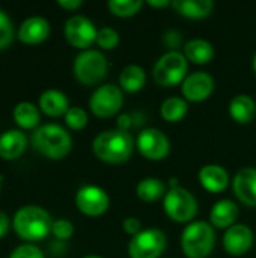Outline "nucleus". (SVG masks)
I'll use <instances>...</instances> for the list:
<instances>
[{"label":"nucleus","mask_w":256,"mask_h":258,"mask_svg":"<svg viewBox=\"0 0 256 258\" xmlns=\"http://www.w3.org/2000/svg\"><path fill=\"white\" fill-rule=\"evenodd\" d=\"M134 150V141L128 132L106 130L100 133L92 142V151L101 162L119 165L127 162Z\"/></svg>","instance_id":"nucleus-1"},{"label":"nucleus","mask_w":256,"mask_h":258,"mask_svg":"<svg viewBox=\"0 0 256 258\" xmlns=\"http://www.w3.org/2000/svg\"><path fill=\"white\" fill-rule=\"evenodd\" d=\"M14 231L27 242H38L51 233L53 221L47 210L38 206H24L18 209L12 219Z\"/></svg>","instance_id":"nucleus-2"},{"label":"nucleus","mask_w":256,"mask_h":258,"mask_svg":"<svg viewBox=\"0 0 256 258\" xmlns=\"http://www.w3.org/2000/svg\"><path fill=\"white\" fill-rule=\"evenodd\" d=\"M33 148L47 159L60 160L68 156L72 147L71 135L59 124H44L32 133Z\"/></svg>","instance_id":"nucleus-3"},{"label":"nucleus","mask_w":256,"mask_h":258,"mask_svg":"<svg viewBox=\"0 0 256 258\" xmlns=\"http://www.w3.org/2000/svg\"><path fill=\"white\" fill-rule=\"evenodd\" d=\"M216 245V231L211 224L195 221L181 234V248L187 258H207Z\"/></svg>","instance_id":"nucleus-4"},{"label":"nucleus","mask_w":256,"mask_h":258,"mask_svg":"<svg viewBox=\"0 0 256 258\" xmlns=\"http://www.w3.org/2000/svg\"><path fill=\"white\" fill-rule=\"evenodd\" d=\"M187 59L184 53L170 50L164 53L152 68V77L157 85L163 88H170L180 85L187 77Z\"/></svg>","instance_id":"nucleus-5"},{"label":"nucleus","mask_w":256,"mask_h":258,"mask_svg":"<svg viewBox=\"0 0 256 258\" xmlns=\"http://www.w3.org/2000/svg\"><path fill=\"white\" fill-rule=\"evenodd\" d=\"M109 70L106 56L98 50H83L74 59L72 71L75 79L86 86L101 82Z\"/></svg>","instance_id":"nucleus-6"},{"label":"nucleus","mask_w":256,"mask_h":258,"mask_svg":"<svg viewBox=\"0 0 256 258\" xmlns=\"http://www.w3.org/2000/svg\"><path fill=\"white\" fill-rule=\"evenodd\" d=\"M163 207L166 215L178 222V224H186L192 222L198 213V201L193 197V194L184 187H175L169 189L164 195Z\"/></svg>","instance_id":"nucleus-7"},{"label":"nucleus","mask_w":256,"mask_h":258,"mask_svg":"<svg viewBox=\"0 0 256 258\" xmlns=\"http://www.w3.org/2000/svg\"><path fill=\"white\" fill-rule=\"evenodd\" d=\"M166 236L158 228H146L136 234L128 245L130 258H160L166 249Z\"/></svg>","instance_id":"nucleus-8"},{"label":"nucleus","mask_w":256,"mask_h":258,"mask_svg":"<svg viewBox=\"0 0 256 258\" xmlns=\"http://www.w3.org/2000/svg\"><path fill=\"white\" fill-rule=\"evenodd\" d=\"M124 106L122 89L118 85H101L89 98V109L98 118H110Z\"/></svg>","instance_id":"nucleus-9"},{"label":"nucleus","mask_w":256,"mask_h":258,"mask_svg":"<svg viewBox=\"0 0 256 258\" xmlns=\"http://www.w3.org/2000/svg\"><path fill=\"white\" fill-rule=\"evenodd\" d=\"M136 147L145 159L152 162L163 160L170 153V142L167 136L158 128L142 130L136 139Z\"/></svg>","instance_id":"nucleus-10"},{"label":"nucleus","mask_w":256,"mask_h":258,"mask_svg":"<svg viewBox=\"0 0 256 258\" xmlns=\"http://www.w3.org/2000/svg\"><path fill=\"white\" fill-rule=\"evenodd\" d=\"M63 33L66 41L75 47L88 50L95 41H97V27L95 24L84 15H72L66 20Z\"/></svg>","instance_id":"nucleus-11"},{"label":"nucleus","mask_w":256,"mask_h":258,"mask_svg":"<svg viewBox=\"0 0 256 258\" xmlns=\"http://www.w3.org/2000/svg\"><path fill=\"white\" fill-rule=\"evenodd\" d=\"M75 206L83 215L89 218H98L107 212L110 206V198L104 189L94 184H88L77 190Z\"/></svg>","instance_id":"nucleus-12"},{"label":"nucleus","mask_w":256,"mask_h":258,"mask_svg":"<svg viewBox=\"0 0 256 258\" xmlns=\"http://www.w3.org/2000/svg\"><path fill=\"white\" fill-rule=\"evenodd\" d=\"M181 91L186 101L201 103L211 97L214 91V80L205 71H196L187 76L181 85Z\"/></svg>","instance_id":"nucleus-13"},{"label":"nucleus","mask_w":256,"mask_h":258,"mask_svg":"<svg viewBox=\"0 0 256 258\" xmlns=\"http://www.w3.org/2000/svg\"><path fill=\"white\" fill-rule=\"evenodd\" d=\"M253 242V231L244 224H235L234 227L228 228L223 236V248L229 255L234 257H241L247 254L252 249Z\"/></svg>","instance_id":"nucleus-14"},{"label":"nucleus","mask_w":256,"mask_h":258,"mask_svg":"<svg viewBox=\"0 0 256 258\" xmlns=\"http://www.w3.org/2000/svg\"><path fill=\"white\" fill-rule=\"evenodd\" d=\"M235 197L247 207H256V168L240 169L232 181Z\"/></svg>","instance_id":"nucleus-15"},{"label":"nucleus","mask_w":256,"mask_h":258,"mask_svg":"<svg viewBox=\"0 0 256 258\" xmlns=\"http://www.w3.org/2000/svg\"><path fill=\"white\" fill-rule=\"evenodd\" d=\"M50 23L44 17H29L26 18L18 29V39L24 44H41L50 35Z\"/></svg>","instance_id":"nucleus-16"},{"label":"nucleus","mask_w":256,"mask_h":258,"mask_svg":"<svg viewBox=\"0 0 256 258\" xmlns=\"http://www.w3.org/2000/svg\"><path fill=\"white\" fill-rule=\"evenodd\" d=\"M27 136L21 130H6L0 135V157L3 160L18 159L27 148Z\"/></svg>","instance_id":"nucleus-17"},{"label":"nucleus","mask_w":256,"mask_h":258,"mask_svg":"<svg viewBox=\"0 0 256 258\" xmlns=\"http://www.w3.org/2000/svg\"><path fill=\"white\" fill-rule=\"evenodd\" d=\"M202 187L211 194H220L229 186V174L220 165H205L199 171Z\"/></svg>","instance_id":"nucleus-18"},{"label":"nucleus","mask_w":256,"mask_h":258,"mask_svg":"<svg viewBox=\"0 0 256 258\" xmlns=\"http://www.w3.org/2000/svg\"><path fill=\"white\" fill-rule=\"evenodd\" d=\"M238 215H240V210L234 201L220 200L213 206V209L210 212V221L214 228L228 230L235 225Z\"/></svg>","instance_id":"nucleus-19"},{"label":"nucleus","mask_w":256,"mask_h":258,"mask_svg":"<svg viewBox=\"0 0 256 258\" xmlns=\"http://www.w3.org/2000/svg\"><path fill=\"white\" fill-rule=\"evenodd\" d=\"M69 109L68 97L57 89H47L39 97V110L48 116H65Z\"/></svg>","instance_id":"nucleus-20"},{"label":"nucleus","mask_w":256,"mask_h":258,"mask_svg":"<svg viewBox=\"0 0 256 258\" xmlns=\"http://www.w3.org/2000/svg\"><path fill=\"white\" fill-rule=\"evenodd\" d=\"M229 115L238 124L252 122L256 116V104L253 98L246 94L235 95L229 103Z\"/></svg>","instance_id":"nucleus-21"},{"label":"nucleus","mask_w":256,"mask_h":258,"mask_svg":"<svg viewBox=\"0 0 256 258\" xmlns=\"http://www.w3.org/2000/svg\"><path fill=\"white\" fill-rule=\"evenodd\" d=\"M184 56L187 60L196 63V65H205L210 63L214 57V48L213 45L202 38L190 39L184 44Z\"/></svg>","instance_id":"nucleus-22"},{"label":"nucleus","mask_w":256,"mask_h":258,"mask_svg":"<svg viewBox=\"0 0 256 258\" xmlns=\"http://www.w3.org/2000/svg\"><path fill=\"white\" fill-rule=\"evenodd\" d=\"M172 8L183 17L202 20L213 12L214 3L211 0H174Z\"/></svg>","instance_id":"nucleus-23"},{"label":"nucleus","mask_w":256,"mask_h":258,"mask_svg":"<svg viewBox=\"0 0 256 258\" xmlns=\"http://www.w3.org/2000/svg\"><path fill=\"white\" fill-rule=\"evenodd\" d=\"M12 116L15 124L23 130L38 128L41 121V110L30 101H21L14 107Z\"/></svg>","instance_id":"nucleus-24"},{"label":"nucleus","mask_w":256,"mask_h":258,"mask_svg":"<svg viewBox=\"0 0 256 258\" xmlns=\"http://www.w3.org/2000/svg\"><path fill=\"white\" fill-rule=\"evenodd\" d=\"M146 83V73L139 65H128L119 74V88L125 92H139Z\"/></svg>","instance_id":"nucleus-25"},{"label":"nucleus","mask_w":256,"mask_h":258,"mask_svg":"<svg viewBox=\"0 0 256 258\" xmlns=\"http://www.w3.org/2000/svg\"><path fill=\"white\" fill-rule=\"evenodd\" d=\"M136 194L145 203H155L166 195V186L160 178L146 177L137 183Z\"/></svg>","instance_id":"nucleus-26"},{"label":"nucleus","mask_w":256,"mask_h":258,"mask_svg":"<svg viewBox=\"0 0 256 258\" xmlns=\"http://www.w3.org/2000/svg\"><path fill=\"white\" fill-rule=\"evenodd\" d=\"M189 110V104L181 97H170L163 101L160 107L161 118L167 122H180Z\"/></svg>","instance_id":"nucleus-27"},{"label":"nucleus","mask_w":256,"mask_h":258,"mask_svg":"<svg viewBox=\"0 0 256 258\" xmlns=\"http://www.w3.org/2000/svg\"><path fill=\"white\" fill-rule=\"evenodd\" d=\"M142 6H143L142 0H110L107 3L109 11L119 18H128L139 14Z\"/></svg>","instance_id":"nucleus-28"},{"label":"nucleus","mask_w":256,"mask_h":258,"mask_svg":"<svg viewBox=\"0 0 256 258\" xmlns=\"http://www.w3.org/2000/svg\"><path fill=\"white\" fill-rule=\"evenodd\" d=\"M88 113L84 109L74 106L69 107L68 112L65 113V124L71 128V130H81L88 125Z\"/></svg>","instance_id":"nucleus-29"},{"label":"nucleus","mask_w":256,"mask_h":258,"mask_svg":"<svg viewBox=\"0 0 256 258\" xmlns=\"http://www.w3.org/2000/svg\"><path fill=\"white\" fill-rule=\"evenodd\" d=\"M95 42L103 50H113L119 44V33L112 27H101L97 33Z\"/></svg>","instance_id":"nucleus-30"},{"label":"nucleus","mask_w":256,"mask_h":258,"mask_svg":"<svg viewBox=\"0 0 256 258\" xmlns=\"http://www.w3.org/2000/svg\"><path fill=\"white\" fill-rule=\"evenodd\" d=\"M14 39V24L9 15L0 9V50H5Z\"/></svg>","instance_id":"nucleus-31"},{"label":"nucleus","mask_w":256,"mask_h":258,"mask_svg":"<svg viewBox=\"0 0 256 258\" xmlns=\"http://www.w3.org/2000/svg\"><path fill=\"white\" fill-rule=\"evenodd\" d=\"M51 234H53L59 242L68 240V239H71L72 234H74V225H72L68 219H57V221H53Z\"/></svg>","instance_id":"nucleus-32"},{"label":"nucleus","mask_w":256,"mask_h":258,"mask_svg":"<svg viewBox=\"0 0 256 258\" xmlns=\"http://www.w3.org/2000/svg\"><path fill=\"white\" fill-rule=\"evenodd\" d=\"M9 258H45V257H44V252H42L38 246H35V245H32V243H24V245L17 246V248L11 252Z\"/></svg>","instance_id":"nucleus-33"},{"label":"nucleus","mask_w":256,"mask_h":258,"mask_svg":"<svg viewBox=\"0 0 256 258\" xmlns=\"http://www.w3.org/2000/svg\"><path fill=\"white\" fill-rule=\"evenodd\" d=\"M122 228H124V231L127 233V234H130V236H136V234H139L140 231H142V222L137 219V218H133V216H130V218H127V219H124V222H122Z\"/></svg>","instance_id":"nucleus-34"},{"label":"nucleus","mask_w":256,"mask_h":258,"mask_svg":"<svg viewBox=\"0 0 256 258\" xmlns=\"http://www.w3.org/2000/svg\"><path fill=\"white\" fill-rule=\"evenodd\" d=\"M164 42L170 48H177L181 44V33L177 30H170L164 35Z\"/></svg>","instance_id":"nucleus-35"},{"label":"nucleus","mask_w":256,"mask_h":258,"mask_svg":"<svg viewBox=\"0 0 256 258\" xmlns=\"http://www.w3.org/2000/svg\"><path fill=\"white\" fill-rule=\"evenodd\" d=\"M133 118H131V115H128V113H122V115H119L118 116V128L119 130H122V132H128L130 128H131V125H133Z\"/></svg>","instance_id":"nucleus-36"},{"label":"nucleus","mask_w":256,"mask_h":258,"mask_svg":"<svg viewBox=\"0 0 256 258\" xmlns=\"http://www.w3.org/2000/svg\"><path fill=\"white\" fill-rule=\"evenodd\" d=\"M57 5L66 11H75L77 8L83 5V2L81 0H57Z\"/></svg>","instance_id":"nucleus-37"},{"label":"nucleus","mask_w":256,"mask_h":258,"mask_svg":"<svg viewBox=\"0 0 256 258\" xmlns=\"http://www.w3.org/2000/svg\"><path fill=\"white\" fill-rule=\"evenodd\" d=\"M8 230H9V218L3 212H0V237H3L8 233Z\"/></svg>","instance_id":"nucleus-38"},{"label":"nucleus","mask_w":256,"mask_h":258,"mask_svg":"<svg viewBox=\"0 0 256 258\" xmlns=\"http://www.w3.org/2000/svg\"><path fill=\"white\" fill-rule=\"evenodd\" d=\"M148 5L152 8H167V6H172V2L170 0H148Z\"/></svg>","instance_id":"nucleus-39"},{"label":"nucleus","mask_w":256,"mask_h":258,"mask_svg":"<svg viewBox=\"0 0 256 258\" xmlns=\"http://www.w3.org/2000/svg\"><path fill=\"white\" fill-rule=\"evenodd\" d=\"M169 187H170V189H175V187H180V186H178V178H175V177H172V178L169 180Z\"/></svg>","instance_id":"nucleus-40"},{"label":"nucleus","mask_w":256,"mask_h":258,"mask_svg":"<svg viewBox=\"0 0 256 258\" xmlns=\"http://www.w3.org/2000/svg\"><path fill=\"white\" fill-rule=\"evenodd\" d=\"M83 258H103V257H100V255H94V254H91V255H86V257H83Z\"/></svg>","instance_id":"nucleus-41"},{"label":"nucleus","mask_w":256,"mask_h":258,"mask_svg":"<svg viewBox=\"0 0 256 258\" xmlns=\"http://www.w3.org/2000/svg\"><path fill=\"white\" fill-rule=\"evenodd\" d=\"M253 70H255V73H256V53H255V56H253Z\"/></svg>","instance_id":"nucleus-42"},{"label":"nucleus","mask_w":256,"mask_h":258,"mask_svg":"<svg viewBox=\"0 0 256 258\" xmlns=\"http://www.w3.org/2000/svg\"><path fill=\"white\" fill-rule=\"evenodd\" d=\"M2 181H3V177L0 175V189H2Z\"/></svg>","instance_id":"nucleus-43"}]
</instances>
